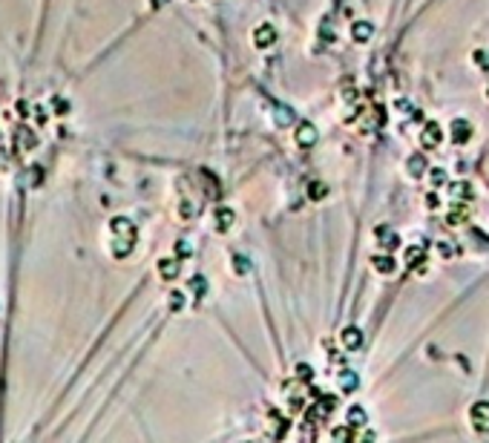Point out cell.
<instances>
[{
  "label": "cell",
  "mask_w": 489,
  "mask_h": 443,
  "mask_svg": "<svg viewBox=\"0 0 489 443\" xmlns=\"http://www.w3.org/2000/svg\"><path fill=\"white\" fill-rule=\"evenodd\" d=\"M190 288H193L196 297H202V294H205V279H202V276H193V279H190Z\"/></svg>",
  "instance_id": "18"
},
{
  "label": "cell",
  "mask_w": 489,
  "mask_h": 443,
  "mask_svg": "<svg viewBox=\"0 0 489 443\" xmlns=\"http://www.w3.org/2000/svg\"><path fill=\"white\" fill-rule=\"evenodd\" d=\"M110 225H112V233H115V236H118V233H127V236H132V239H135V227H132L127 219H112Z\"/></svg>",
  "instance_id": "10"
},
{
  "label": "cell",
  "mask_w": 489,
  "mask_h": 443,
  "mask_svg": "<svg viewBox=\"0 0 489 443\" xmlns=\"http://www.w3.org/2000/svg\"><path fill=\"white\" fill-rule=\"evenodd\" d=\"M230 225H233V210L222 207V210L216 213V227H219V230H227Z\"/></svg>",
  "instance_id": "12"
},
{
  "label": "cell",
  "mask_w": 489,
  "mask_h": 443,
  "mask_svg": "<svg viewBox=\"0 0 489 443\" xmlns=\"http://www.w3.org/2000/svg\"><path fill=\"white\" fill-rule=\"evenodd\" d=\"M466 216H469V204L466 202H458V204H455V210H449V225H458V222H463Z\"/></svg>",
  "instance_id": "9"
},
{
  "label": "cell",
  "mask_w": 489,
  "mask_h": 443,
  "mask_svg": "<svg viewBox=\"0 0 489 443\" xmlns=\"http://www.w3.org/2000/svg\"><path fill=\"white\" fill-rule=\"evenodd\" d=\"M377 239H386V251H392V247H397V236L388 227H377Z\"/></svg>",
  "instance_id": "14"
},
{
  "label": "cell",
  "mask_w": 489,
  "mask_h": 443,
  "mask_svg": "<svg viewBox=\"0 0 489 443\" xmlns=\"http://www.w3.org/2000/svg\"><path fill=\"white\" fill-rule=\"evenodd\" d=\"M253 41H256V46H270L273 41H277V32H273V26L262 23V26L253 32Z\"/></svg>",
  "instance_id": "5"
},
{
  "label": "cell",
  "mask_w": 489,
  "mask_h": 443,
  "mask_svg": "<svg viewBox=\"0 0 489 443\" xmlns=\"http://www.w3.org/2000/svg\"><path fill=\"white\" fill-rule=\"evenodd\" d=\"M426 204H429V207H438V196H426Z\"/></svg>",
  "instance_id": "25"
},
{
  "label": "cell",
  "mask_w": 489,
  "mask_h": 443,
  "mask_svg": "<svg viewBox=\"0 0 489 443\" xmlns=\"http://www.w3.org/2000/svg\"><path fill=\"white\" fill-rule=\"evenodd\" d=\"M469 417H472V426L478 429V432H489V403L486 400L475 403V406L469 409Z\"/></svg>",
  "instance_id": "1"
},
{
  "label": "cell",
  "mask_w": 489,
  "mask_h": 443,
  "mask_svg": "<svg viewBox=\"0 0 489 443\" xmlns=\"http://www.w3.org/2000/svg\"><path fill=\"white\" fill-rule=\"evenodd\" d=\"M348 426L357 429V426H365V412L360 406H351L348 409Z\"/></svg>",
  "instance_id": "11"
},
{
  "label": "cell",
  "mask_w": 489,
  "mask_h": 443,
  "mask_svg": "<svg viewBox=\"0 0 489 443\" xmlns=\"http://www.w3.org/2000/svg\"><path fill=\"white\" fill-rule=\"evenodd\" d=\"M297 138H300V144H311V141H314V127H308V124H305V127H300V136H297Z\"/></svg>",
  "instance_id": "17"
},
{
  "label": "cell",
  "mask_w": 489,
  "mask_h": 443,
  "mask_svg": "<svg viewBox=\"0 0 489 443\" xmlns=\"http://www.w3.org/2000/svg\"><path fill=\"white\" fill-rule=\"evenodd\" d=\"M170 308H173V311H179V308H182V294H179V291H173V294H170Z\"/></svg>",
  "instance_id": "21"
},
{
  "label": "cell",
  "mask_w": 489,
  "mask_h": 443,
  "mask_svg": "<svg viewBox=\"0 0 489 443\" xmlns=\"http://www.w3.org/2000/svg\"><path fill=\"white\" fill-rule=\"evenodd\" d=\"M175 254H179V256H190V247L184 245V242H179V245H175Z\"/></svg>",
  "instance_id": "22"
},
{
  "label": "cell",
  "mask_w": 489,
  "mask_h": 443,
  "mask_svg": "<svg viewBox=\"0 0 489 443\" xmlns=\"http://www.w3.org/2000/svg\"><path fill=\"white\" fill-rule=\"evenodd\" d=\"M159 274H161V279H175V276H179V262L175 259H161L159 262Z\"/></svg>",
  "instance_id": "6"
},
{
  "label": "cell",
  "mask_w": 489,
  "mask_h": 443,
  "mask_svg": "<svg viewBox=\"0 0 489 443\" xmlns=\"http://www.w3.org/2000/svg\"><path fill=\"white\" fill-rule=\"evenodd\" d=\"M340 340H343V345L348 351H357L360 345H363V334H360V328H345L343 334H340Z\"/></svg>",
  "instance_id": "4"
},
{
  "label": "cell",
  "mask_w": 489,
  "mask_h": 443,
  "mask_svg": "<svg viewBox=\"0 0 489 443\" xmlns=\"http://www.w3.org/2000/svg\"><path fill=\"white\" fill-rule=\"evenodd\" d=\"M469 138H472V127H469L463 118L452 121V141H455V144H466Z\"/></svg>",
  "instance_id": "2"
},
{
  "label": "cell",
  "mask_w": 489,
  "mask_h": 443,
  "mask_svg": "<svg viewBox=\"0 0 489 443\" xmlns=\"http://www.w3.org/2000/svg\"><path fill=\"white\" fill-rule=\"evenodd\" d=\"M297 377H302V380H311V377H314V371H311V365L300 363V365H297Z\"/></svg>",
  "instance_id": "20"
},
{
  "label": "cell",
  "mask_w": 489,
  "mask_h": 443,
  "mask_svg": "<svg viewBox=\"0 0 489 443\" xmlns=\"http://www.w3.org/2000/svg\"><path fill=\"white\" fill-rule=\"evenodd\" d=\"M343 392H354L357 389V374H351V371H343Z\"/></svg>",
  "instance_id": "16"
},
{
  "label": "cell",
  "mask_w": 489,
  "mask_h": 443,
  "mask_svg": "<svg viewBox=\"0 0 489 443\" xmlns=\"http://www.w3.org/2000/svg\"><path fill=\"white\" fill-rule=\"evenodd\" d=\"M440 138H443V136H440V127H438L435 121H429V124L423 127V136H420L423 147H438V144H440Z\"/></svg>",
  "instance_id": "3"
},
{
  "label": "cell",
  "mask_w": 489,
  "mask_h": 443,
  "mask_svg": "<svg viewBox=\"0 0 489 443\" xmlns=\"http://www.w3.org/2000/svg\"><path fill=\"white\" fill-rule=\"evenodd\" d=\"M423 256H426V251L423 247H409V251H406V262H409V265H420V262H423Z\"/></svg>",
  "instance_id": "15"
},
{
  "label": "cell",
  "mask_w": 489,
  "mask_h": 443,
  "mask_svg": "<svg viewBox=\"0 0 489 443\" xmlns=\"http://www.w3.org/2000/svg\"><path fill=\"white\" fill-rule=\"evenodd\" d=\"M331 440L334 443H351V426H337L331 432Z\"/></svg>",
  "instance_id": "13"
},
{
  "label": "cell",
  "mask_w": 489,
  "mask_h": 443,
  "mask_svg": "<svg viewBox=\"0 0 489 443\" xmlns=\"http://www.w3.org/2000/svg\"><path fill=\"white\" fill-rule=\"evenodd\" d=\"M360 443H374V432H365V435H363V440H360Z\"/></svg>",
  "instance_id": "24"
},
{
  "label": "cell",
  "mask_w": 489,
  "mask_h": 443,
  "mask_svg": "<svg viewBox=\"0 0 489 443\" xmlns=\"http://www.w3.org/2000/svg\"><path fill=\"white\" fill-rule=\"evenodd\" d=\"M308 196H311V199H322V196H325V184L314 182L311 187H308Z\"/></svg>",
  "instance_id": "19"
},
{
  "label": "cell",
  "mask_w": 489,
  "mask_h": 443,
  "mask_svg": "<svg viewBox=\"0 0 489 443\" xmlns=\"http://www.w3.org/2000/svg\"><path fill=\"white\" fill-rule=\"evenodd\" d=\"M371 32H374V26H371V23H365V21H360V23H354V26H351V35H354V41H368V37H371Z\"/></svg>",
  "instance_id": "8"
},
{
  "label": "cell",
  "mask_w": 489,
  "mask_h": 443,
  "mask_svg": "<svg viewBox=\"0 0 489 443\" xmlns=\"http://www.w3.org/2000/svg\"><path fill=\"white\" fill-rule=\"evenodd\" d=\"M371 265L380 271V274H395V268H397V265H395V259H392L388 254H386V256H374V259H371Z\"/></svg>",
  "instance_id": "7"
},
{
  "label": "cell",
  "mask_w": 489,
  "mask_h": 443,
  "mask_svg": "<svg viewBox=\"0 0 489 443\" xmlns=\"http://www.w3.org/2000/svg\"><path fill=\"white\" fill-rule=\"evenodd\" d=\"M432 182H435V184L443 182V170H432Z\"/></svg>",
  "instance_id": "23"
}]
</instances>
